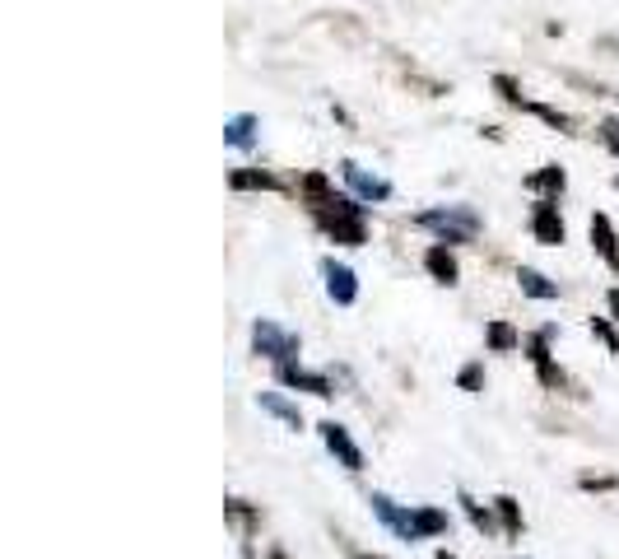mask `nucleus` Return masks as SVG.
Masks as SVG:
<instances>
[{"label":"nucleus","instance_id":"nucleus-27","mask_svg":"<svg viewBox=\"0 0 619 559\" xmlns=\"http://www.w3.org/2000/svg\"><path fill=\"white\" fill-rule=\"evenodd\" d=\"M596 136H601V145H606V150L619 159V117H606V122L596 126Z\"/></svg>","mask_w":619,"mask_h":559},{"label":"nucleus","instance_id":"nucleus-3","mask_svg":"<svg viewBox=\"0 0 619 559\" xmlns=\"http://www.w3.org/2000/svg\"><path fill=\"white\" fill-rule=\"evenodd\" d=\"M252 350L261 359H270V364H294L298 359V336L294 331L275 327L270 317H256L252 322Z\"/></svg>","mask_w":619,"mask_h":559},{"label":"nucleus","instance_id":"nucleus-22","mask_svg":"<svg viewBox=\"0 0 619 559\" xmlns=\"http://www.w3.org/2000/svg\"><path fill=\"white\" fill-rule=\"evenodd\" d=\"M303 196H308V205L317 210V205H326L336 196V187L326 182V173H308V178H303Z\"/></svg>","mask_w":619,"mask_h":559},{"label":"nucleus","instance_id":"nucleus-34","mask_svg":"<svg viewBox=\"0 0 619 559\" xmlns=\"http://www.w3.org/2000/svg\"><path fill=\"white\" fill-rule=\"evenodd\" d=\"M364 559H377V555H364Z\"/></svg>","mask_w":619,"mask_h":559},{"label":"nucleus","instance_id":"nucleus-13","mask_svg":"<svg viewBox=\"0 0 619 559\" xmlns=\"http://www.w3.org/2000/svg\"><path fill=\"white\" fill-rule=\"evenodd\" d=\"M368 504H373V513L382 518V527H387V532H396L401 541H410V508H401L396 499H387V494H373Z\"/></svg>","mask_w":619,"mask_h":559},{"label":"nucleus","instance_id":"nucleus-1","mask_svg":"<svg viewBox=\"0 0 619 559\" xmlns=\"http://www.w3.org/2000/svg\"><path fill=\"white\" fill-rule=\"evenodd\" d=\"M317 229L340 247H364L368 243V205H359L354 196H331L326 205L312 210Z\"/></svg>","mask_w":619,"mask_h":559},{"label":"nucleus","instance_id":"nucleus-21","mask_svg":"<svg viewBox=\"0 0 619 559\" xmlns=\"http://www.w3.org/2000/svg\"><path fill=\"white\" fill-rule=\"evenodd\" d=\"M457 504H461V513L471 518V527H475L480 536H498V522H494V513H489V508H480V504L471 499V494H461Z\"/></svg>","mask_w":619,"mask_h":559},{"label":"nucleus","instance_id":"nucleus-30","mask_svg":"<svg viewBox=\"0 0 619 559\" xmlns=\"http://www.w3.org/2000/svg\"><path fill=\"white\" fill-rule=\"evenodd\" d=\"M606 303H610V317H615V322H619V285L606 294Z\"/></svg>","mask_w":619,"mask_h":559},{"label":"nucleus","instance_id":"nucleus-9","mask_svg":"<svg viewBox=\"0 0 619 559\" xmlns=\"http://www.w3.org/2000/svg\"><path fill=\"white\" fill-rule=\"evenodd\" d=\"M447 527H452V518H447L443 508H433V504L410 508V541H433V536H443Z\"/></svg>","mask_w":619,"mask_h":559},{"label":"nucleus","instance_id":"nucleus-18","mask_svg":"<svg viewBox=\"0 0 619 559\" xmlns=\"http://www.w3.org/2000/svg\"><path fill=\"white\" fill-rule=\"evenodd\" d=\"M256 406L266 410V415H275V420H284L289 429H303V415H298V406L289 401V396H280V392H261V396H256Z\"/></svg>","mask_w":619,"mask_h":559},{"label":"nucleus","instance_id":"nucleus-17","mask_svg":"<svg viewBox=\"0 0 619 559\" xmlns=\"http://www.w3.org/2000/svg\"><path fill=\"white\" fill-rule=\"evenodd\" d=\"M517 285H522V294H531V299H540V303L559 299V285H554L550 275H540L536 266H522V271H517Z\"/></svg>","mask_w":619,"mask_h":559},{"label":"nucleus","instance_id":"nucleus-14","mask_svg":"<svg viewBox=\"0 0 619 559\" xmlns=\"http://www.w3.org/2000/svg\"><path fill=\"white\" fill-rule=\"evenodd\" d=\"M526 191H536V196H550V201H559V191L568 187V173L559 164H545V168H536L531 178L522 182Z\"/></svg>","mask_w":619,"mask_h":559},{"label":"nucleus","instance_id":"nucleus-10","mask_svg":"<svg viewBox=\"0 0 619 559\" xmlns=\"http://www.w3.org/2000/svg\"><path fill=\"white\" fill-rule=\"evenodd\" d=\"M280 382H284V387H294V392L322 396V401H331V396H336V387H331V378H326V373H308V369H298V364H280Z\"/></svg>","mask_w":619,"mask_h":559},{"label":"nucleus","instance_id":"nucleus-12","mask_svg":"<svg viewBox=\"0 0 619 559\" xmlns=\"http://www.w3.org/2000/svg\"><path fill=\"white\" fill-rule=\"evenodd\" d=\"M592 247L601 252V261H606L610 271L619 275V233L610 224V215H592Z\"/></svg>","mask_w":619,"mask_h":559},{"label":"nucleus","instance_id":"nucleus-4","mask_svg":"<svg viewBox=\"0 0 619 559\" xmlns=\"http://www.w3.org/2000/svg\"><path fill=\"white\" fill-rule=\"evenodd\" d=\"M531 238H536L540 247H559L568 238V224H564V215H559V201L540 196V201L531 205Z\"/></svg>","mask_w":619,"mask_h":559},{"label":"nucleus","instance_id":"nucleus-26","mask_svg":"<svg viewBox=\"0 0 619 559\" xmlns=\"http://www.w3.org/2000/svg\"><path fill=\"white\" fill-rule=\"evenodd\" d=\"M457 382H461V392H480V387H485V364H466V369L457 373Z\"/></svg>","mask_w":619,"mask_h":559},{"label":"nucleus","instance_id":"nucleus-25","mask_svg":"<svg viewBox=\"0 0 619 559\" xmlns=\"http://www.w3.org/2000/svg\"><path fill=\"white\" fill-rule=\"evenodd\" d=\"M592 336L606 345L610 355H619V331H615V322H610V317H592Z\"/></svg>","mask_w":619,"mask_h":559},{"label":"nucleus","instance_id":"nucleus-8","mask_svg":"<svg viewBox=\"0 0 619 559\" xmlns=\"http://www.w3.org/2000/svg\"><path fill=\"white\" fill-rule=\"evenodd\" d=\"M340 178L350 182V191H354V196H364V201H391V182L364 173L354 159H345V164H340Z\"/></svg>","mask_w":619,"mask_h":559},{"label":"nucleus","instance_id":"nucleus-32","mask_svg":"<svg viewBox=\"0 0 619 559\" xmlns=\"http://www.w3.org/2000/svg\"><path fill=\"white\" fill-rule=\"evenodd\" d=\"M270 559H289V555H284V550H275V555H270Z\"/></svg>","mask_w":619,"mask_h":559},{"label":"nucleus","instance_id":"nucleus-24","mask_svg":"<svg viewBox=\"0 0 619 559\" xmlns=\"http://www.w3.org/2000/svg\"><path fill=\"white\" fill-rule=\"evenodd\" d=\"M494 94L503 98L508 108H522V112H526V103H531V98L522 94V84L512 80V75H494Z\"/></svg>","mask_w":619,"mask_h":559},{"label":"nucleus","instance_id":"nucleus-33","mask_svg":"<svg viewBox=\"0 0 619 559\" xmlns=\"http://www.w3.org/2000/svg\"><path fill=\"white\" fill-rule=\"evenodd\" d=\"M615 191H619V178H615Z\"/></svg>","mask_w":619,"mask_h":559},{"label":"nucleus","instance_id":"nucleus-16","mask_svg":"<svg viewBox=\"0 0 619 559\" xmlns=\"http://www.w3.org/2000/svg\"><path fill=\"white\" fill-rule=\"evenodd\" d=\"M256 126L261 122H256L252 112H238V117L224 126V145H229V150H243V154L256 150Z\"/></svg>","mask_w":619,"mask_h":559},{"label":"nucleus","instance_id":"nucleus-20","mask_svg":"<svg viewBox=\"0 0 619 559\" xmlns=\"http://www.w3.org/2000/svg\"><path fill=\"white\" fill-rule=\"evenodd\" d=\"M494 513H498V522H503V536H508V541H517V536H522V504H517L512 494H498Z\"/></svg>","mask_w":619,"mask_h":559},{"label":"nucleus","instance_id":"nucleus-23","mask_svg":"<svg viewBox=\"0 0 619 559\" xmlns=\"http://www.w3.org/2000/svg\"><path fill=\"white\" fill-rule=\"evenodd\" d=\"M526 112H536L540 122H545V126H554L559 136H573V117H568V112H559V108H545V103H526Z\"/></svg>","mask_w":619,"mask_h":559},{"label":"nucleus","instance_id":"nucleus-31","mask_svg":"<svg viewBox=\"0 0 619 559\" xmlns=\"http://www.w3.org/2000/svg\"><path fill=\"white\" fill-rule=\"evenodd\" d=\"M433 559H457V555H452V550H438V555H433Z\"/></svg>","mask_w":619,"mask_h":559},{"label":"nucleus","instance_id":"nucleus-19","mask_svg":"<svg viewBox=\"0 0 619 559\" xmlns=\"http://www.w3.org/2000/svg\"><path fill=\"white\" fill-rule=\"evenodd\" d=\"M517 345H522V336H517L512 322H489L485 327V350L489 355H512Z\"/></svg>","mask_w":619,"mask_h":559},{"label":"nucleus","instance_id":"nucleus-28","mask_svg":"<svg viewBox=\"0 0 619 559\" xmlns=\"http://www.w3.org/2000/svg\"><path fill=\"white\" fill-rule=\"evenodd\" d=\"M229 518L238 522V527H243V532H252V522H256V513L252 508L243 504V499H229Z\"/></svg>","mask_w":619,"mask_h":559},{"label":"nucleus","instance_id":"nucleus-11","mask_svg":"<svg viewBox=\"0 0 619 559\" xmlns=\"http://www.w3.org/2000/svg\"><path fill=\"white\" fill-rule=\"evenodd\" d=\"M424 271H429L438 285H457L461 280V266H457V257H452V247L447 243H433L429 252H424Z\"/></svg>","mask_w":619,"mask_h":559},{"label":"nucleus","instance_id":"nucleus-6","mask_svg":"<svg viewBox=\"0 0 619 559\" xmlns=\"http://www.w3.org/2000/svg\"><path fill=\"white\" fill-rule=\"evenodd\" d=\"M550 336H554V327H545V331H536L531 341H526V359L536 364V373H540V387H564V369L554 364V355H550Z\"/></svg>","mask_w":619,"mask_h":559},{"label":"nucleus","instance_id":"nucleus-7","mask_svg":"<svg viewBox=\"0 0 619 559\" xmlns=\"http://www.w3.org/2000/svg\"><path fill=\"white\" fill-rule=\"evenodd\" d=\"M322 443H326V452L345 466V471H364V452H359V443L350 438V429H345V424L326 420L322 424Z\"/></svg>","mask_w":619,"mask_h":559},{"label":"nucleus","instance_id":"nucleus-29","mask_svg":"<svg viewBox=\"0 0 619 559\" xmlns=\"http://www.w3.org/2000/svg\"><path fill=\"white\" fill-rule=\"evenodd\" d=\"M582 490H615V480H596V476H582Z\"/></svg>","mask_w":619,"mask_h":559},{"label":"nucleus","instance_id":"nucleus-2","mask_svg":"<svg viewBox=\"0 0 619 559\" xmlns=\"http://www.w3.org/2000/svg\"><path fill=\"white\" fill-rule=\"evenodd\" d=\"M419 229H429L438 243L457 247V243H471L475 233H480V215H475L471 205H438V210H424L415 215Z\"/></svg>","mask_w":619,"mask_h":559},{"label":"nucleus","instance_id":"nucleus-5","mask_svg":"<svg viewBox=\"0 0 619 559\" xmlns=\"http://www.w3.org/2000/svg\"><path fill=\"white\" fill-rule=\"evenodd\" d=\"M322 275H326V294H331V303H336V308H354V303H359V275H354L345 261L326 257L322 261Z\"/></svg>","mask_w":619,"mask_h":559},{"label":"nucleus","instance_id":"nucleus-15","mask_svg":"<svg viewBox=\"0 0 619 559\" xmlns=\"http://www.w3.org/2000/svg\"><path fill=\"white\" fill-rule=\"evenodd\" d=\"M229 187L233 191H284V182L275 173H266V168H233Z\"/></svg>","mask_w":619,"mask_h":559}]
</instances>
